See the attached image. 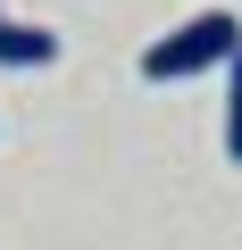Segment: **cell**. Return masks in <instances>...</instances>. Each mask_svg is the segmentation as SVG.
<instances>
[{
    "label": "cell",
    "mask_w": 242,
    "mask_h": 250,
    "mask_svg": "<svg viewBox=\"0 0 242 250\" xmlns=\"http://www.w3.org/2000/svg\"><path fill=\"white\" fill-rule=\"evenodd\" d=\"M225 159L242 167V50H234V67H225Z\"/></svg>",
    "instance_id": "cell-3"
},
{
    "label": "cell",
    "mask_w": 242,
    "mask_h": 250,
    "mask_svg": "<svg viewBox=\"0 0 242 250\" xmlns=\"http://www.w3.org/2000/svg\"><path fill=\"white\" fill-rule=\"evenodd\" d=\"M234 50H242V17L200 9V17H184L176 34H159V42L142 50V75H151V83H192V75H209V67H234Z\"/></svg>",
    "instance_id": "cell-1"
},
{
    "label": "cell",
    "mask_w": 242,
    "mask_h": 250,
    "mask_svg": "<svg viewBox=\"0 0 242 250\" xmlns=\"http://www.w3.org/2000/svg\"><path fill=\"white\" fill-rule=\"evenodd\" d=\"M50 59H59L50 25H0V67H50Z\"/></svg>",
    "instance_id": "cell-2"
},
{
    "label": "cell",
    "mask_w": 242,
    "mask_h": 250,
    "mask_svg": "<svg viewBox=\"0 0 242 250\" xmlns=\"http://www.w3.org/2000/svg\"><path fill=\"white\" fill-rule=\"evenodd\" d=\"M0 25H9V17H0Z\"/></svg>",
    "instance_id": "cell-4"
}]
</instances>
